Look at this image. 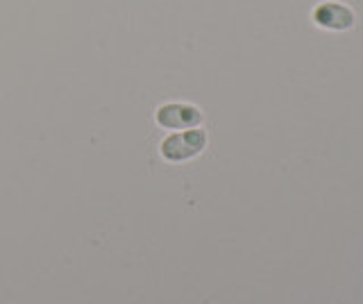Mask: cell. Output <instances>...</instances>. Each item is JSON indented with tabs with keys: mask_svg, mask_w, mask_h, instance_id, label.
Here are the masks:
<instances>
[{
	"mask_svg": "<svg viewBox=\"0 0 363 304\" xmlns=\"http://www.w3.org/2000/svg\"><path fill=\"white\" fill-rule=\"evenodd\" d=\"M204 148H207V132L202 128H191V130L170 132L159 143V154L168 164H182L198 157Z\"/></svg>",
	"mask_w": 363,
	"mask_h": 304,
	"instance_id": "obj_1",
	"label": "cell"
},
{
	"mask_svg": "<svg viewBox=\"0 0 363 304\" xmlns=\"http://www.w3.org/2000/svg\"><path fill=\"white\" fill-rule=\"evenodd\" d=\"M202 111L196 105L189 103H164L157 107L155 120L162 130L179 132V130H191L202 125Z\"/></svg>",
	"mask_w": 363,
	"mask_h": 304,
	"instance_id": "obj_2",
	"label": "cell"
},
{
	"mask_svg": "<svg viewBox=\"0 0 363 304\" xmlns=\"http://www.w3.org/2000/svg\"><path fill=\"white\" fill-rule=\"evenodd\" d=\"M311 18L318 28L336 30V32L352 30L357 23V16L352 12V7H347L343 3H336V0H325V3L315 5Z\"/></svg>",
	"mask_w": 363,
	"mask_h": 304,
	"instance_id": "obj_3",
	"label": "cell"
}]
</instances>
